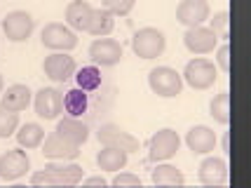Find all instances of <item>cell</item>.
I'll use <instances>...</instances> for the list:
<instances>
[{
    "mask_svg": "<svg viewBox=\"0 0 251 188\" xmlns=\"http://www.w3.org/2000/svg\"><path fill=\"white\" fill-rule=\"evenodd\" d=\"M82 181V167L80 165H64L61 162H50V165L35 172L31 177L33 186H75Z\"/></svg>",
    "mask_w": 251,
    "mask_h": 188,
    "instance_id": "1",
    "label": "cell"
},
{
    "mask_svg": "<svg viewBox=\"0 0 251 188\" xmlns=\"http://www.w3.org/2000/svg\"><path fill=\"white\" fill-rule=\"evenodd\" d=\"M164 45H167V38L160 28H153V26H143L136 33L131 35V50L134 54L141 56V59H155L164 52Z\"/></svg>",
    "mask_w": 251,
    "mask_h": 188,
    "instance_id": "2",
    "label": "cell"
},
{
    "mask_svg": "<svg viewBox=\"0 0 251 188\" xmlns=\"http://www.w3.org/2000/svg\"><path fill=\"white\" fill-rule=\"evenodd\" d=\"M181 78H183L193 89H209V87H214V82L219 80V71L214 66V61L200 56V59L188 61L186 68H183V73H181Z\"/></svg>",
    "mask_w": 251,
    "mask_h": 188,
    "instance_id": "3",
    "label": "cell"
},
{
    "mask_svg": "<svg viewBox=\"0 0 251 188\" xmlns=\"http://www.w3.org/2000/svg\"><path fill=\"white\" fill-rule=\"evenodd\" d=\"M148 85H151V89H153L157 97L169 99V97L181 94V89H183V78H181V73L174 71V68L157 66L148 73Z\"/></svg>",
    "mask_w": 251,
    "mask_h": 188,
    "instance_id": "4",
    "label": "cell"
},
{
    "mask_svg": "<svg viewBox=\"0 0 251 188\" xmlns=\"http://www.w3.org/2000/svg\"><path fill=\"white\" fill-rule=\"evenodd\" d=\"M40 40H43L47 50H54V52H71L73 47H77L75 31L68 24H59V22L47 24L43 28V33H40Z\"/></svg>",
    "mask_w": 251,
    "mask_h": 188,
    "instance_id": "5",
    "label": "cell"
},
{
    "mask_svg": "<svg viewBox=\"0 0 251 188\" xmlns=\"http://www.w3.org/2000/svg\"><path fill=\"white\" fill-rule=\"evenodd\" d=\"M178 146H181L178 134L174 130H169V127H164V130H160V132H155L151 136V141H148V158L155 160V162H164V160L174 158Z\"/></svg>",
    "mask_w": 251,
    "mask_h": 188,
    "instance_id": "6",
    "label": "cell"
},
{
    "mask_svg": "<svg viewBox=\"0 0 251 188\" xmlns=\"http://www.w3.org/2000/svg\"><path fill=\"white\" fill-rule=\"evenodd\" d=\"M99 141L103 146H110V148H120L125 153H134V151H139V139L136 136H131L129 132H125L120 125H115V122H106V125H101L99 127Z\"/></svg>",
    "mask_w": 251,
    "mask_h": 188,
    "instance_id": "7",
    "label": "cell"
},
{
    "mask_svg": "<svg viewBox=\"0 0 251 188\" xmlns=\"http://www.w3.org/2000/svg\"><path fill=\"white\" fill-rule=\"evenodd\" d=\"M87 54L97 66H115V64H120L122 59V45L115 38L101 35V38H97L94 43L89 45Z\"/></svg>",
    "mask_w": 251,
    "mask_h": 188,
    "instance_id": "8",
    "label": "cell"
},
{
    "mask_svg": "<svg viewBox=\"0 0 251 188\" xmlns=\"http://www.w3.org/2000/svg\"><path fill=\"white\" fill-rule=\"evenodd\" d=\"M0 24H2V33H5V38L12 40V43H22V40H26V38L33 33V26H35L33 17L26 10L10 12Z\"/></svg>",
    "mask_w": 251,
    "mask_h": 188,
    "instance_id": "9",
    "label": "cell"
},
{
    "mask_svg": "<svg viewBox=\"0 0 251 188\" xmlns=\"http://www.w3.org/2000/svg\"><path fill=\"white\" fill-rule=\"evenodd\" d=\"M183 43L193 54H207V52H214L219 47V35H216V31L200 24V26L188 28L186 35H183Z\"/></svg>",
    "mask_w": 251,
    "mask_h": 188,
    "instance_id": "10",
    "label": "cell"
},
{
    "mask_svg": "<svg viewBox=\"0 0 251 188\" xmlns=\"http://www.w3.org/2000/svg\"><path fill=\"white\" fill-rule=\"evenodd\" d=\"M31 167V160L24 148H14L0 155V179L2 181H17L22 179Z\"/></svg>",
    "mask_w": 251,
    "mask_h": 188,
    "instance_id": "11",
    "label": "cell"
},
{
    "mask_svg": "<svg viewBox=\"0 0 251 188\" xmlns=\"http://www.w3.org/2000/svg\"><path fill=\"white\" fill-rule=\"evenodd\" d=\"M33 106H35V113L43 120H56L59 113L64 111V106H61V92L56 87L38 89L35 97H33Z\"/></svg>",
    "mask_w": 251,
    "mask_h": 188,
    "instance_id": "12",
    "label": "cell"
},
{
    "mask_svg": "<svg viewBox=\"0 0 251 188\" xmlns=\"http://www.w3.org/2000/svg\"><path fill=\"white\" fill-rule=\"evenodd\" d=\"M75 68H77L75 59L68 56L66 52H54V54H50L43 61L45 76L50 78V80H54V82H66V80H71L73 73H75Z\"/></svg>",
    "mask_w": 251,
    "mask_h": 188,
    "instance_id": "13",
    "label": "cell"
},
{
    "mask_svg": "<svg viewBox=\"0 0 251 188\" xmlns=\"http://www.w3.org/2000/svg\"><path fill=\"white\" fill-rule=\"evenodd\" d=\"M43 141L45 144H40L43 146V155L50 158V160H75L77 155H80V146L64 139V136H59L56 132L45 136Z\"/></svg>",
    "mask_w": 251,
    "mask_h": 188,
    "instance_id": "14",
    "label": "cell"
},
{
    "mask_svg": "<svg viewBox=\"0 0 251 188\" xmlns=\"http://www.w3.org/2000/svg\"><path fill=\"white\" fill-rule=\"evenodd\" d=\"M209 2L207 0H183L178 7H176V19L183 24V26H200L209 19Z\"/></svg>",
    "mask_w": 251,
    "mask_h": 188,
    "instance_id": "15",
    "label": "cell"
},
{
    "mask_svg": "<svg viewBox=\"0 0 251 188\" xmlns=\"http://www.w3.org/2000/svg\"><path fill=\"white\" fill-rule=\"evenodd\" d=\"M186 144L193 153H209V151L216 148L219 136H216V132H214L211 127H207V125H195V127L188 130Z\"/></svg>",
    "mask_w": 251,
    "mask_h": 188,
    "instance_id": "16",
    "label": "cell"
},
{
    "mask_svg": "<svg viewBox=\"0 0 251 188\" xmlns=\"http://www.w3.org/2000/svg\"><path fill=\"white\" fill-rule=\"evenodd\" d=\"M197 177L204 186H221L228 181V162L223 158H207L202 160Z\"/></svg>",
    "mask_w": 251,
    "mask_h": 188,
    "instance_id": "17",
    "label": "cell"
},
{
    "mask_svg": "<svg viewBox=\"0 0 251 188\" xmlns=\"http://www.w3.org/2000/svg\"><path fill=\"white\" fill-rule=\"evenodd\" d=\"M0 99H2V106H5V108H10V111H14V113H22L31 106L33 92L26 87V85H19V82H17V85H10L7 89H2Z\"/></svg>",
    "mask_w": 251,
    "mask_h": 188,
    "instance_id": "18",
    "label": "cell"
},
{
    "mask_svg": "<svg viewBox=\"0 0 251 188\" xmlns=\"http://www.w3.org/2000/svg\"><path fill=\"white\" fill-rule=\"evenodd\" d=\"M92 12H94V7L89 5L87 0H73V2H68V7H66V12H64L66 24H68L73 31H87Z\"/></svg>",
    "mask_w": 251,
    "mask_h": 188,
    "instance_id": "19",
    "label": "cell"
},
{
    "mask_svg": "<svg viewBox=\"0 0 251 188\" xmlns=\"http://www.w3.org/2000/svg\"><path fill=\"white\" fill-rule=\"evenodd\" d=\"M59 136H64L68 141H73V144L82 146L85 141L89 139V127L85 125L82 120H77V118H64V120L56 122V130H54Z\"/></svg>",
    "mask_w": 251,
    "mask_h": 188,
    "instance_id": "20",
    "label": "cell"
},
{
    "mask_svg": "<svg viewBox=\"0 0 251 188\" xmlns=\"http://www.w3.org/2000/svg\"><path fill=\"white\" fill-rule=\"evenodd\" d=\"M61 106L71 118H82L89 111V92L80 87L68 89L66 94H61Z\"/></svg>",
    "mask_w": 251,
    "mask_h": 188,
    "instance_id": "21",
    "label": "cell"
},
{
    "mask_svg": "<svg viewBox=\"0 0 251 188\" xmlns=\"http://www.w3.org/2000/svg\"><path fill=\"white\" fill-rule=\"evenodd\" d=\"M113 28H115V14H113V12H108L106 7H99V10L92 12L87 33L101 38V35H108Z\"/></svg>",
    "mask_w": 251,
    "mask_h": 188,
    "instance_id": "22",
    "label": "cell"
},
{
    "mask_svg": "<svg viewBox=\"0 0 251 188\" xmlns=\"http://www.w3.org/2000/svg\"><path fill=\"white\" fill-rule=\"evenodd\" d=\"M127 155L129 153H125L120 148H110V146H106L103 151H99L97 165H99V169H106V172H118V169H125V165H127Z\"/></svg>",
    "mask_w": 251,
    "mask_h": 188,
    "instance_id": "23",
    "label": "cell"
},
{
    "mask_svg": "<svg viewBox=\"0 0 251 188\" xmlns=\"http://www.w3.org/2000/svg\"><path fill=\"white\" fill-rule=\"evenodd\" d=\"M75 87L85 89V92H97L101 87V82H103V78H101V68L94 64V66H82V68H75Z\"/></svg>",
    "mask_w": 251,
    "mask_h": 188,
    "instance_id": "24",
    "label": "cell"
},
{
    "mask_svg": "<svg viewBox=\"0 0 251 188\" xmlns=\"http://www.w3.org/2000/svg\"><path fill=\"white\" fill-rule=\"evenodd\" d=\"M151 179H153V184H157V186H183L186 184V177L174 165H157L153 169Z\"/></svg>",
    "mask_w": 251,
    "mask_h": 188,
    "instance_id": "25",
    "label": "cell"
},
{
    "mask_svg": "<svg viewBox=\"0 0 251 188\" xmlns=\"http://www.w3.org/2000/svg\"><path fill=\"white\" fill-rule=\"evenodd\" d=\"M19 132H17V141L22 148H38V146L43 144L45 139V130L38 125V122H26L22 127H17Z\"/></svg>",
    "mask_w": 251,
    "mask_h": 188,
    "instance_id": "26",
    "label": "cell"
},
{
    "mask_svg": "<svg viewBox=\"0 0 251 188\" xmlns=\"http://www.w3.org/2000/svg\"><path fill=\"white\" fill-rule=\"evenodd\" d=\"M209 111H211V118L219 120L221 125H228L230 122V94L228 92H221L216 94L211 104H209Z\"/></svg>",
    "mask_w": 251,
    "mask_h": 188,
    "instance_id": "27",
    "label": "cell"
},
{
    "mask_svg": "<svg viewBox=\"0 0 251 188\" xmlns=\"http://www.w3.org/2000/svg\"><path fill=\"white\" fill-rule=\"evenodd\" d=\"M17 127H19V113L10 111V108H5L0 104V139L12 136V134L17 132Z\"/></svg>",
    "mask_w": 251,
    "mask_h": 188,
    "instance_id": "28",
    "label": "cell"
},
{
    "mask_svg": "<svg viewBox=\"0 0 251 188\" xmlns=\"http://www.w3.org/2000/svg\"><path fill=\"white\" fill-rule=\"evenodd\" d=\"M136 0H101V7H106L108 12H113L115 17H125L129 14Z\"/></svg>",
    "mask_w": 251,
    "mask_h": 188,
    "instance_id": "29",
    "label": "cell"
},
{
    "mask_svg": "<svg viewBox=\"0 0 251 188\" xmlns=\"http://www.w3.org/2000/svg\"><path fill=\"white\" fill-rule=\"evenodd\" d=\"M211 22V31H221V38H226L228 40V24H230V12L228 10H221L214 14V19H209Z\"/></svg>",
    "mask_w": 251,
    "mask_h": 188,
    "instance_id": "30",
    "label": "cell"
},
{
    "mask_svg": "<svg viewBox=\"0 0 251 188\" xmlns=\"http://www.w3.org/2000/svg\"><path fill=\"white\" fill-rule=\"evenodd\" d=\"M113 186H141V177H136L131 172H120L113 179Z\"/></svg>",
    "mask_w": 251,
    "mask_h": 188,
    "instance_id": "31",
    "label": "cell"
},
{
    "mask_svg": "<svg viewBox=\"0 0 251 188\" xmlns=\"http://www.w3.org/2000/svg\"><path fill=\"white\" fill-rule=\"evenodd\" d=\"M216 61H219V66L228 73L230 71V45L228 43H223L219 47V54H216Z\"/></svg>",
    "mask_w": 251,
    "mask_h": 188,
    "instance_id": "32",
    "label": "cell"
},
{
    "mask_svg": "<svg viewBox=\"0 0 251 188\" xmlns=\"http://www.w3.org/2000/svg\"><path fill=\"white\" fill-rule=\"evenodd\" d=\"M82 184H85V186H106L108 181L103 177H89V179H82Z\"/></svg>",
    "mask_w": 251,
    "mask_h": 188,
    "instance_id": "33",
    "label": "cell"
},
{
    "mask_svg": "<svg viewBox=\"0 0 251 188\" xmlns=\"http://www.w3.org/2000/svg\"><path fill=\"white\" fill-rule=\"evenodd\" d=\"M221 144H223V151H226V153H228V151H230V144H228V134H226V136H223V141H221Z\"/></svg>",
    "mask_w": 251,
    "mask_h": 188,
    "instance_id": "34",
    "label": "cell"
},
{
    "mask_svg": "<svg viewBox=\"0 0 251 188\" xmlns=\"http://www.w3.org/2000/svg\"><path fill=\"white\" fill-rule=\"evenodd\" d=\"M2 89H5V82H2V76H0V94H2Z\"/></svg>",
    "mask_w": 251,
    "mask_h": 188,
    "instance_id": "35",
    "label": "cell"
}]
</instances>
